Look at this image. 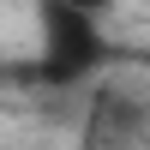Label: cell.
Listing matches in <instances>:
<instances>
[{
  "instance_id": "cell-2",
  "label": "cell",
  "mask_w": 150,
  "mask_h": 150,
  "mask_svg": "<svg viewBox=\"0 0 150 150\" xmlns=\"http://www.w3.org/2000/svg\"><path fill=\"white\" fill-rule=\"evenodd\" d=\"M66 6H78V12H90V18H102V12H114L120 0H66Z\"/></svg>"
},
{
  "instance_id": "cell-3",
  "label": "cell",
  "mask_w": 150,
  "mask_h": 150,
  "mask_svg": "<svg viewBox=\"0 0 150 150\" xmlns=\"http://www.w3.org/2000/svg\"><path fill=\"white\" fill-rule=\"evenodd\" d=\"M0 150H6V144H0Z\"/></svg>"
},
{
  "instance_id": "cell-1",
  "label": "cell",
  "mask_w": 150,
  "mask_h": 150,
  "mask_svg": "<svg viewBox=\"0 0 150 150\" xmlns=\"http://www.w3.org/2000/svg\"><path fill=\"white\" fill-rule=\"evenodd\" d=\"M36 24H42V78L48 84H84L96 66L108 60V36L102 18L66 6V0H36Z\"/></svg>"
}]
</instances>
